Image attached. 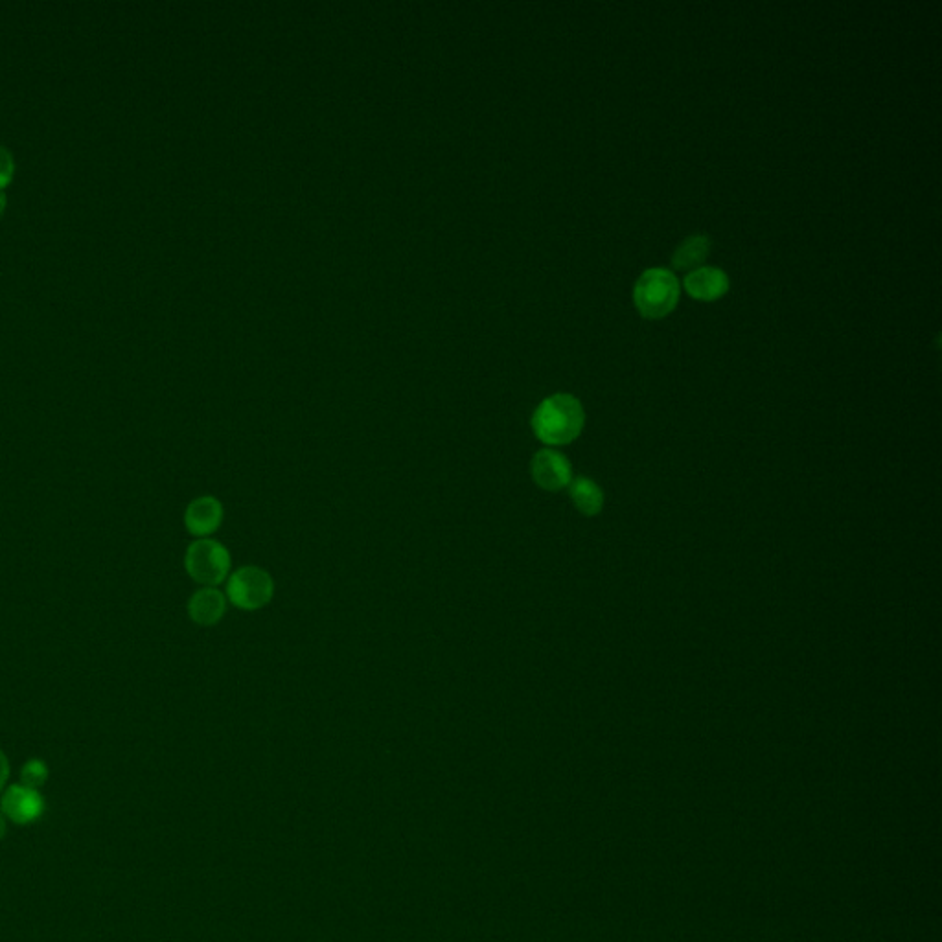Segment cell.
I'll list each match as a JSON object with an SVG mask.
<instances>
[{
    "mask_svg": "<svg viewBox=\"0 0 942 942\" xmlns=\"http://www.w3.org/2000/svg\"><path fill=\"white\" fill-rule=\"evenodd\" d=\"M586 424L582 403L571 394L545 398L532 414V431L547 446H567L580 437Z\"/></svg>",
    "mask_w": 942,
    "mask_h": 942,
    "instance_id": "1",
    "label": "cell"
},
{
    "mask_svg": "<svg viewBox=\"0 0 942 942\" xmlns=\"http://www.w3.org/2000/svg\"><path fill=\"white\" fill-rule=\"evenodd\" d=\"M633 300L639 313L646 319L665 317L678 304V276L663 267L644 271L633 288Z\"/></svg>",
    "mask_w": 942,
    "mask_h": 942,
    "instance_id": "2",
    "label": "cell"
},
{
    "mask_svg": "<svg viewBox=\"0 0 942 942\" xmlns=\"http://www.w3.org/2000/svg\"><path fill=\"white\" fill-rule=\"evenodd\" d=\"M230 567L232 558L229 549L212 538L192 541L184 552V569L199 586L218 587L227 582Z\"/></svg>",
    "mask_w": 942,
    "mask_h": 942,
    "instance_id": "3",
    "label": "cell"
},
{
    "mask_svg": "<svg viewBox=\"0 0 942 942\" xmlns=\"http://www.w3.org/2000/svg\"><path fill=\"white\" fill-rule=\"evenodd\" d=\"M227 600L242 611H258L275 597V580L262 567L245 565L227 578Z\"/></svg>",
    "mask_w": 942,
    "mask_h": 942,
    "instance_id": "4",
    "label": "cell"
},
{
    "mask_svg": "<svg viewBox=\"0 0 942 942\" xmlns=\"http://www.w3.org/2000/svg\"><path fill=\"white\" fill-rule=\"evenodd\" d=\"M530 475L541 490L556 494L563 488H569L573 481V468L563 453L545 448L540 449L530 460Z\"/></svg>",
    "mask_w": 942,
    "mask_h": 942,
    "instance_id": "5",
    "label": "cell"
},
{
    "mask_svg": "<svg viewBox=\"0 0 942 942\" xmlns=\"http://www.w3.org/2000/svg\"><path fill=\"white\" fill-rule=\"evenodd\" d=\"M2 814L12 819L17 825H28L39 819L45 810V801L39 790L28 788L24 784L10 786L0 801Z\"/></svg>",
    "mask_w": 942,
    "mask_h": 942,
    "instance_id": "6",
    "label": "cell"
},
{
    "mask_svg": "<svg viewBox=\"0 0 942 942\" xmlns=\"http://www.w3.org/2000/svg\"><path fill=\"white\" fill-rule=\"evenodd\" d=\"M225 510L214 495L196 497L184 510V527L194 538H208L221 527Z\"/></svg>",
    "mask_w": 942,
    "mask_h": 942,
    "instance_id": "7",
    "label": "cell"
},
{
    "mask_svg": "<svg viewBox=\"0 0 942 942\" xmlns=\"http://www.w3.org/2000/svg\"><path fill=\"white\" fill-rule=\"evenodd\" d=\"M227 602L218 587H201L188 600V617L201 628H212L225 617Z\"/></svg>",
    "mask_w": 942,
    "mask_h": 942,
    "instance_id": "8",
    "label": "cell"
},
{
    "mask_svg": "<svg viewBox=\"0 0 942 942\" xmlns=\"http://www.w3.org/2000/svg\"><path fill=\"white\" fill-rule=\"evenodd\" d=\"M685 289L689 291L690 297L711 302L724 297L729 291V276L718 267L701 265L685 276Z\"/></svg>",
    "mask_w": 942,
    "mask_h": 942,
    "instance_id": "9",
    "label": "cell"
},
{
    "mask_svg": "<svg viewBox=\"0 0 942 942\" xmlns=\"http://www.w3.org/2000/svg\"><path fill=\"white\" fill-rule=\"evenodd\" d=\"M569 495L576 510L584 516H597L604 506V492L595 481L587 477H576L569 484Z\"/></svg>",
    "mask_w": 942,
    "mask_h": 942,
    "instance_id": "10",
    "label": "cell"
},
{
    "mask_svg": "<svg viewBox=\"0 0 942 942\" xmlns=\"http://www.w3.org/2000/svg\"><path fill=\"white\" fill-rule=\"evenodd\" d=\"M709 253H711V238L705 234H694L676 249V253L672 256V264L679 271H687L703 264Z\"/></svg>",
    "mask_w": 942,
    "mask_h": 942,
    "instance_id": "11",
    "label": "cell"
},
{
    "mask_svg": "<svg viewBox=\"0 0 942 942\" xmlns=\"http://www.w3.org/2000/svg\"><path fill=\"white\" fill-rule=\"evenodd\" d=\"M48 779V768L45 762L39 759L28 760L21 770V784L28 788H39Z\"/></svg>",
    "mask_w": 942,
    "mask_h": 942,
    "instance_id": "12",
    "label": "cell"
},
{
    "mask_svg": "<svg viewBox=\"0 0 942 942\" xmlns=\"http://www.w3.org/2000/svg\"><path fill=\"white\" fill-rule=\"evenodd\" d=\"M13 172H15V157H13L10 148L0 144V188L6 183H10Z\"/></svg>",
    "mask_w": 942,
    "mask_h": 942,
    "instance_id": "13",
    "label": "cell"
},
{
    "mask_svg": "<svg viewBox=\"0 0 942 942\" xmlns=\"http://www.w3.org/2000/svg\"><path fill=\"white\" fill-rule=\"evenodd\" d=\"M8 777H10V762H8L6 753L0 749V790L8 782Z\"/></svg>",
    "mask_w": 942,
    "mask_h": 942,
    "instance_id": "14",
    "label": "cell"
},
{
    "mask_svg": "<svg viewBox=\"0 0 942 942\" xmlns=\"http://www.w3.org/2000/svg\"><path fill=\"white\" fill-rule=\"evenodd\" d=\"M6 836V819H4V814L0 810V839Z\"/></svg>",
    "mask_w": 942,
    "mask_h": 942,
    "instance_id": "15",
    "label": "cell"
},
{
    "mask_svg": "<svg viewBox=\"0 0 942 942\" xmlns=\"http://www.w3.org/2000/svg\"><path fill=\"white\" fill-rule=\"evenodd\" d=\"M4 208H6V194L0 190V214L4 212Z\"/></svg>",
    "mask_w": 942,
    "mask_h": 942,
    "instance_id": "16",
    "label": "cell"
}]
</instances>
